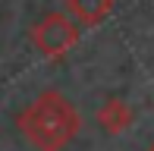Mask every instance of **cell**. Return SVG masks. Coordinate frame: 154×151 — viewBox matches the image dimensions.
Wrapping results in <instances>:
<instances>
[{
    "label": "cell",
    "instance_id": "cell-1",
    "mask_svg": "<svg viewBox=\"0 0 154 151\" xmlns=\"http://www.w3.org/2000/svg\"><path fill=\"white\" fill-rule=\"evenodd\" d=\"M16 126L35 151H66L82 129V116L66 94L41 91L16 116Z\"/></svg>",
    "mask_w": 154,
    "mask_h": 151
},
{
    "label": "cell",
    "instance_id": "cell-5",
    "mask_svg": "<svg viewBox=\"0 0 154 151\" xmlns=\"http://www.w3.org/2000/svg\"><path fill=\"white\" fill-rule=\"evenodd\" d=\"M145 151H154V145H151V148H145Z\"/></svg>",
    "mask_w": 154,
    "mask_h": 151
},
{
    "label": "cell",
    "instance_id": "cell-4",
    "mask_svg": "<svg viewBox=\"0 0 154 151\" xmlns=\"http://www.w3.org/2000/svg\"><path fill=\"white\" fill-rule=\"evenodd\" d=\"M113 3L116 0H66V13L75 22L94 29V25H101L104 19L113 13Z\"/></svg>",
    "mask_w": 154,
    "mask_h": 151
},
{
    "label": "cell",
    "instance_id": "cell-3",
    "mask_svg": "<svg viewBox=\"0 0 154 151\" xmlns=\"http://www.w3.org/2000/svg\"><path fill=\"white\" fill-rule=\"evenodd\" d=\"M94 120H97V126H101L107 135H120V132H126V129L132 126V107H129V101H126V98L110 94V98L101 101Z\"/></svg>",
    "mask_w": 154,
    "mask_h": 151
},
{
    "label": "cell",
    "instance_id": "cell-2",
    "mask_svg": "<svg viewBox=\"0 0 154 151\" xmlns=\"http://www.w3.org/2000/svg\"><path fill=\"white\" fill-rule=\"evenodd\" d=\"M79 25L82 22H75L69 13H44L38 22H32L29 41L47 60H63L79 44Z\"/></svg>",
    "mask_w": 154,
    "mask_h": 151
}]
</instances>
